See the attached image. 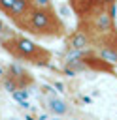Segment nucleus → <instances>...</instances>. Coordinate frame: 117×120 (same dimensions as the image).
<instances>
[{"instance_id":"nucleus-7","label":"nucleus","mask_w":117,"mask_h":120,"mask_svg":"<svg viewBox=\"0 0 117 120\" xmlns=\"http://www.w3.org/2000/svg\"><path fill=\"white\" fill-rule=\"evenodd\" d=\"M32 8H55L53 0H30Z\"/></svg>"},{"instance_id":"nucleus-6","label":"nucleus","mask_w":117,"mask_h":120,"mask_svg":"<svg viewBox=\"0 0 117 120\" xmlns=\"http://www.w3.org/2000/svg\"><path fill=\"white\" fill-rule=\"evenodd\" d=\"M66 49L75 51V52H85V51H92V39L79 28H75L72 34H68L64 38Z\"/></svg>"},{"instance_id":"nucleus-3","label":"nucleus","mask_w":117,"mask_h":120,"mask_svg":"<svg viewBox=\"0 0 117 120\" xmlns=\"http://www.w3.org/2000/svg\"><path fill=\"white\" fill-rule=\"evenodd\" d=\"M2 82L6 86L8 92H23L26 90L28 86L34 84V77L32 73H28L25 68H19V66H9L6 68V71L2 73Z\"/></svg>"},{"instance_id":"nucleus-5","label":"nucleus","mask_w":117,"mask_h":120,"mask_svg":"<svg viewBox=\"0 0 117 120\" xmlns=\"http://www.w3.org/2000/svg\"><path fill=\"white\" fill-rule=\"evenodd\" d=\"M81 66L83 68H87V69H91V71H96V73H109V75H113L115 73V68H113V64L111 62H108V60H104L100 54H96L94 51H85V52H81Z\"/></svg>"},{"instance_id":"nucleus-8","label":"nucleus","mask_w":117,"mask_h":120,"mask_svg":"<svg viewBox=\"0 0 117 120\" xmlns=\"http://www.w3.org/2000/svg\"><path fill=\"white\" fill-rule=\"evenodd\" d=\"M104 2H106L108 6H111V8H115V2H117V0H104Z\"/></svg>"},{"instance_id":"nucleus-1","label":"nucleus","mask_w":117,"mask_h":120,"mask_svg":"<svg viewBox=\"0 0 117 120\" xmlns=\"http://www.w3.org/2000/svg\"><path fill=\"white\" fill-rule=\"evenodd\" d=\"M0 47L11 58H15L19 62H25V64L45 68L53 60V52L47 47L36 43L34 39H30L25 34L13 30L2 19H0Z\"/></svg>"},{"instance_id":"nucleus-2","label":"nucleus","mask_w":117,"mask_h":120,"mask_svg":"<svg viewBox=\"0 0 117 120\" xmlns=\"http://www.w3.org/2000/svg\"><path fill=\"white\" fill-rule=\"evenodd\" d=\"M13 26L42 39H58L68 36L66 24L55 8H30L26 15L21 17Z\"/></svg>"},{"instance_id":"nucleus-4","label":"nucleus","mask_w":117,"mask_h":120,"mask_svg":"<svg viewBox=\"0 0 117 120\" xmlns=\"http://www.w3.org/2000/svg\"><path fill=\"white\" fill-rule=\"evenodd\" d=\"M30 8H32L30 0H0V13L6 19H9L11 24H15L21 17H25Z\"/></svg>"}]
</instances>
